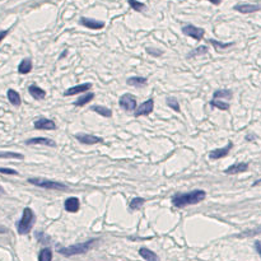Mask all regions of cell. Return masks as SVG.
Listing matches in <instances>:
<instances>
[{
  "instance_id": "cell-1",
  "label": "cell",
  "mask_w": 261,
  "mask_h": 261,
  "mask_svg": "<svg viewBox=\"0 0 261 261\" xmlns=\"http://www.w3.org/2000/svg\"><path fill=\"white\" fill-rule=\"evenodd\" d=\"M205 196L206 194L204 190H195L186 194H176L172 196V204L176 208H185L203 201L205 199Z\"/></svg>"
},
{
  "instance_id": "cell-2",
  "label": "cell",
  "mask_w": 261,
  "mask_h": 261,
  "mask_svg": "<svg viewBox=\"0 0 261 261\" xmlns=\"http://www.w3.org/2000/svg\"><path fill=\"white\" fill-rule=\"evenodd\" d=\"M36 215L31 208H24L23 215L17 223V231L19 234H28L35 224Z\"/></svg>"
},
{
  "instance_id": "cell-3",
  "label": "cell",
  "mask_w": 261,
  "mask_h": 261,
  "mask_svg": "<svg viewBox=\"0 0 261 261\" xmlns=\"http://www.w3.org/2000/svg\"><path fill=\"white\" fill-rule=\"evenodd\" d=\"M96 241H97V239H90V241L83 242V243H77V244H73V246H69V247H59L57 252L64 255V256H66V257L74 256V255H82V253L88 252V250L93 246V243Z\"/></svg>"
},
{
  "instance_id": "cell-4",
  "label": "cell",
  "mask_w": 261,
  "mask_h": 261,
  "mask_svg": "<svg viewBox=\"0 0 261 261\" xmlns=\"http://www.w3.org/2000/svg\"><path fill=\"white\" fill-rule=\"evenodd\" d=\"M28 182L37 186L41 189L46 190H68V186L65 184L57 182V181H51V180H45V178H28Z\"/></svg>"
},
{
  "instance_id": "cell-5",
  "label": "cell",
  "mask_w": 261,
  "mask_h": 261,
  "mask_svg": "<svg viewBox=\"0 0 261 261\" xmlns=\"http://www.w3.org/2000/svg\"><path fill=\"white\" fill-rule=\"evenodd\" d=\"M119 103H120L121 107L126 111H132V110L136 108V99H135L134 96L130 94V93L122 94L120 97Z\"/></svg>"
},
{
  "instance_id": "cell-6",
  "label": "cell",
  "mask_w": 261,
  "mask_h": 261,
  "mask_svg": "<svg viewBox=\"0 0 261 261\" xmlns=\"http://www.w3.org/2000/svg\"><path fill=\"white\" fill-rule=\"evenodd\" d=\"M182 32H184V33H185L186 36H189V37H193V38H195L196 41H200V40L204 37V35H205V31H204L203 28H200V27H195V26H193V24L185 26V27L182 28Z\"/></svg>"
},
{
  "instance_id": "cell-7",
  "label": "cell",
  "mask_w": 261,
  "mask_h": 261,
  "mask_svg": "<svg viewBox=\"0 0 261 261\" xmlns=\"http://www.w3.org/2000/svg\"><path fill=\"white\" fill-rule=\"evenodd\" d=\"M153 107H154V101H153V98H149V99H147L145 102H143L139 107H138L136 110H135V116L136 117H139V116H147V115H149L153 111Z\"/></svg>"
},
{
  "instance_id": "cell-8",
  "label": "cell",
  "mask_w": 261,
  "mask_h": 261,
  "mask_svg": "<svg viewBox=\"0 0 261 261\" xmlns=\"http://www.w3.org/2000/svg\"><path fill=\"white\" fill-rule=\"evenodd\" d=\"M33 126L37 130H55L56 129V124L52 120L45 119V117H41V119L36 120Z\"/></svg>"
},
{
  "instance_id": "cell-9",
  "label": "cell",
  "mask_w": 261,
  "mask_h": 261,
  "mask_svg": "<svg viewBox=\"0 0 261 261\" xmlns=\"http://www.w3.org/2000/svg\"><path fill=\"white\" fill-rule=\"evenodd\" d=\"M75 138L82 143V144H87V145H93V144H98V143H102V138H98V136H94V135L75 134Z\"/></svg>"
},
{
  "instance_id": "cell-10",
  "label": "cell",
  "mask_w": 261,
  "mask_h": 261,
  "mask_svg": "<svg viewBox=\"0 0 261 261\" xmlns=\"http://www.w3.org/2000/svg\"><path fill=\"white\" fill-rule=\"evenodd\" d=\"M232 147H233V144L229 141L224 148H218V149H215V150L210 152L209 158L213 159V161H215V159H220V158H223V157H226L227 154L229 153V150L232 149Z\"/></svg>"
},
{
  "instance_id": "cell-11",
  "label": "cell",
  "mask_w": 261,
  "mask_h": 261,
  "mask_svg": "<svg viewBox=\"0 0 261 261\" xmlns=\"http://www.w3.org/2000/svg\"><path fill=\"white\" fill-rule=\"evenodd\" d=\"M92 88V84L90 83H83V84H78L75 87H71L66 89L64 92V96H74V94H79V93H84Z\"/></svg>"
},
{
  "instance_id": "cell-12",
  "label": "cell",
  "mask_w": 261,
  "mask_h": 261,
  "mask_svg": "<svg viewBox=\"0 0 261 261\" xmlns=\"http://www.w3.org/2000/svg\"><path fill=\"white\" fill-rule=\"evenodd\" d=\"M80 24L84 26L86 28H89V29H102L105 27L103 22H99V20H96V19H90V18H86V17L80 18Z\"/></svg>"
},
{
  "instance_id": "cell-13",
  "label": "cell",
  "mask_w": 261,
  "mask_h": 261,
  "mask_svg": "<svg viewBox=\"0 0 261 261\" xmlns=\"http://www.w3.org/2000/svg\"><path fill=\"white\" fill-rule=\"evenodd\" d=\"M27 145H47V147H56V143L47 138H32L26 141Z\"/></svg>"
},
{
  "instance_id": "cell-14",
  "label": "cell",
  "mask_w": 261,
  "mask_h": 261,
  "mask_svg": "<svg viewBox=\"0 0 261 261\" xmlns=\"http://www.w3.org/2000/svg\"><path fill=\"white\" fill-rule=\"evenodd\" d=\"M260 9H261L260 5H253V4H238V5L234 7V10H237V12H239V13H243V14L255 13Z\"/></svg>"
},
{
  "instance_id": "cell-15",
  "label": "cell",
  "mask_w": 261,
  "mask_h": 261,
  "mask_svg": "<svg viewBox=\"0 0 261 261\" xmlns=\"http://www.w3.org/2000/svg\"><path fill=\"white\" fill-rule=\"evenodd\" d=\"M64 208L65 210L69 213H77L80 208V203H79L78 198H69L65 200V204H64Z\"/></svg>"
},
{
  "instance_id": "cell-16",
  "label": "cell",
  "mask_w": 261,
  "mask_h": 261,
  "mask_svg": "<svg viewBox=\"0 0 261 261\" xmlns=\"http://www.w3.org/2000/svg\"><path fill=\"white\" fill-rule=\"evenodd\" d=\"M248 169V164L247 163H236V164H232L226 169V173L227 175H236V173H241V172H246Z\"/></svg>"
},
{
  "instance_id": "cell-17",
  "label": "cell",
  "mask_w": 261,
  "mask_h": 261,
  "mask_svg": "<svg viewBox=\"0 0 261 261\" xmlns=\"http://www.w3.org/2000/svg\"><path fill=\"white\" fill-rule=\"evenodd\" d=\"M28 92H29V94L33 97L35 99H44L45 97H46V92L42 88H40V87H37L36 84H32V86H29L28 87Z\"/></svg>"
},
{
  "instance_id": "cell-18",
  "label": "cell",
  "mask_w": 261,
  "mask_h": 261,
  "mask_svg": "<svg viewBox=\"0 0 261 261\" xmlns=\"http://www.w3.org/2000/svg\"><path fill=\"white\" fill-rule=\"evenodd\" d=\"M139 255L144 259L145 261H158V256L156 252H153L152 250H149L147 247H141L139 250Z\"/></svg>"
},
{
  "instance_id": "cell-19",
  "label": "cell",
  "mask_w": 261,
  "mask_h": 261,
  "mask_svg": "<svg viewBox=\"0 0 261 261\" xmlns=\"http://www.w3.org/2000/svg\"><path fill=\"white\" fill-rule=\"evenodd\" d=\"M127 86H131V87H136V88H141L147 86V79L145 78H141V77H131L126 80Z\"/></svg>"
},
{
  "instance_id": "cell-20",
  "label": "cell",
  "mask_w": 261,
  "mask_h": 261,
  "mask_svg": "<svg viewBox=\"0 0 261 261\" xmlns=\"http://www.w3.org/2000/svg\"><path fill=\"white\" fill-rule=\"evenodd\" d=\"M32 70V61L31 59H23L20 64L18 65V71L19 74H28Z\"/></svg>"
},
{
  "instance_id": "cell-21",
  "label": "cell",
  "mask_w": 261,
  "mask_h": 261,
  "mask_svg": "<svg viewBox=\"0 0 261 261\" xmlns=\"http://www.w3.org/2000/svg\"><path fill=\"white\" fill-rule=\"evenodd\" d=\"M8 99H9V102L12 103L13 106H20V103H22L19 93L17 92V90H14V89H9L8 90Z\"/></svg>"
},
{
  "instance_id": "cell-22",
  "label": "cell",
  "mask_w": 261,
  "mask_h": 261,
  "mask_svg": "<svg viewBox=\"0 0 261 261\" xmlns=\"http://www.w3.org/2000/svg\"><path fill=\"white\" fill-rule=\"evenodd\" d=\"M232 96H233L232 90H229V89H219V90H215L213 97H214L215 99H218V98L229 99V98H232Z\"/></svg>"
},
{
  "instance_id": "cell-23",
  "label": "cell",
  "mask_w": 261,
  "mask_h": 261,
  "mask_svg": "<svg viewBox=\"0 0 261 261\" xmlns=\"http://www.w3.org/2000/svg\"><path fill=\"white\" fill-rule=\"evenodd\" d=\"M52 260V251L49 247L42 248L38 253V261H51Z\"/></svg>"
},
{
  "instance_id": "cell-24",
  "label": "cell",
  "mask_w": 261,
  "mask_h": 261,
  "mask_svg": "<svg viewBox=\"0 0 261 261\" xmlns=\"http://www.w3.org/2000/svg\"><path fill=\"white\" fill-rule=\"evenodd\" d=\"M93 97H94V94H93L92 92L87 93V94L82 96V97L79 98V99H77L75 102H74V105H75V106H80V107H82V106H84V105H87L88 102H90V101L93 99Z\"/></svg>"
},
{
  "instance_id": "cell-25",
  "label": "cell",
  "mask_w": 261,
  "mask_h": 261,
  "mask_svg": "<svg viewBox=\"0 0 261 261\" xmlns=\"http://www.w3.org/2000/svg\"><path fill=\"white\" fill-rule=\"evenodd\" d=\"M92 110L94 111V112L99 114L101 116H105V117H111L112 116V111L108 110L107 107H103V106H93Z\"/></svg>"
},
{
  "instance_id": "cell-26",
  "label": "cell",
  "mask_w": 261,
  "mask_h": 261,
  "mask_svg": "<svg viewBox=\"0 0 261 261\" xmlns=\"http://www.w3.org/2000/svg\"><path fill=\"white\" fill-rule=\"evenodd\" d=\"M144 199H141V198H134L131 201H130V204H129V208L131 210H138V209H140L141 208V205L144 204Z\"/></svg>"
},
{
  "instance_id": "cell-27",
  "label": "cell",
  "mask_w": 261,
  "mask_h": 261,
  "mask_svg": "<svg viewBox=\"0 0 261 261\" xmlns=\"http://www.w3.org/2000/svg\"><path fill=\"white\" fill-rule=\"evenodd\" d=\"M210 105L214 106V107H218L219 110H224V111H227L228 108H229V103L223 102V101H220V99H215V98L211 101Z\"/></svg>"
},
{
  "instance_id": "cell-28",
  "label": "cell",
  "mask_w": 261,
  "mask_h": 261,
  "mask_svg": "<svg viewBox=\"0 0 261 261\" xmlns=\"http://www.w3.org/2000/svg\"><path fill=\"white\" fill-rule=\"evenodd\" d=\"M127 3H129L130 7L134 10H136V12H141V10L145 9V5L140 2H138V0H127Z\"/></svg>"
},
{
  "instance_id": "cell-29",
  "label": "cell",
  "mask_w": 261,
  "mask_h": 261,
  "mask_svg": "<svg viewBox=\"0 0 261 261\" xmlns=\"http://www.w3.org/2000/svg\"><path fill=\"white\" fill-rule=\"evenodd\" d=\"M167 106L168 107H171L172 110H175L176 112H180V105L177 102V99L173 98V97H169L167 98Z\"/></svg>"
},
{
  "instance_id": "cell-30",
  "label": "cell",
  "mask_w": 261,
  "mask_h": 261,
  "mask_svg": "<svg viewBox=\"0 0 261 261\" xmlns=\"http://www.w3.org/2000/svg\"><path fill=\"white\" fill-rule=\"evenodd\" d=\"M0 158H17V159H23V156L19 153H12V152H7V153H0Z\"/></svg>"
},
{
  "instance_id": "cell-31",
  "label": "cell",
  "mask_w": 261,
  "mask_h": 261,
  "mask_svg": "<svg viewBox=\"0 0 261 261\" xmlns=\"http://www.w3.org/2000/svg\"><path fill=\"white\" fill-rule=\"evenodd\" d=\"M208 50H206V47L205 46H200V47H198V49H196L195 51H191L190 54L187 55V57H191V56H198V55H203V54H205Z\"/></svg>"
},
{
  "instance_id": "cell-32",
  "label": "cell",
  "mask_w": 261,
  "mask_h": 261,
  "mask_svg": "<svg viewBox=\"0 0 261 261\" xmlns=\"http://www.w3.org/2000/svg\"><path fill=\"white\" fill-rule=\"evenodd\" d=\"M210 44L215 46V49H227V47H231L233 44L232 42H228V44H222V42H218L215 40H210Z\"/></svg>"
},
{
  "instance_id": "cell-33",
  "label": "cell",
  "mask_w": 261,
  "mask_h": 261,
  "mask_svg": "<svg viewBox=\"0 0 261 261\" xmlns=\"http://www.w3.org/2000/svg\"><path fill=\"white\" fill-rule=\"evenodd\" d=\"M259 233H261V227L256 228V229H251V231L243 232L242 234H239V237H250V236H255V234H259Z\"/></svg>"
},
{
  "instance_id": "cell-34",
  "label": "cell",
  "mask_w": 261,
  "mask_h": 261,
  "mask_svg": "<svg viewBox=\"0 0 261 261\" xmlns=\"http://www.w3.org/2000/svg\"><path fill=\"white\" fill-rule=\"evenodd\" d=\"M0 173H4V175H18V172L15 171V169L4 168V167H0Z\"/></svg>"
},
{
  "instance_id": "cell-35",
  "label": "cell",
  "mask_w": 261,
  "mask_h": 261,
  "mask_svg": "<svg viewBox=\"0 0 261 261\" xmlns=\"http://www.w3.org/2000/svg\"><path fill=\"white\" fill-rule=\"evenodd\" d=\"M147 52H148V54H150V55H153V56H161L162 55L161 51H156L154 49H150V47H148V49H147Z\"/></svg>"
},
{
  "instance_id": "cell-36",
  "label": "cell",
  "mask_w": 261,
  "mask_h": 261,
  "mask_svg": "<svg viewBox=\"0 0 261 261\" xmlns=\"http://www.w3.org/2000/svg\"><path fill=\"white\" fill-rule=\"evenodd\" d=\"M9 33V29H5V31H0V44H2V41L7 37V35Z\"/></svg>"
},
{
  "instance_id": "cell-37",
  "label": "cell",
  "mask_w": 261,
  "mask_h": 261,
  "mask_svg": "<svg viewBox=\"0 0 261 261\" xmlns=\"http://www.w3.org/2000/svg\"><path fill=\"white\" fill-rule=\"evenodd\" d=\"M255 248H256L257 253L260 255V257H261V242H260V241H256V242H255Z\"/></svg>"
},
{
  "instance_id": "cell-38",
  "label": "cell",
  "mask_w": 261,
  "mask_h": 261,
  "mask_svg": "<svg viewBox=\"0 0 261 261\" xmlns=\"http://www.w3.org/2000/svg\"><path fill=\"white\" fill-rule=\"evenodd\" d=\"M209 2L213 3V4H215V5H218V4H220L222 0H209Z\"/></svg>"
},
{
  "instance_id": "cell-39",
  "label": "cell",
  "mask_w": 261,
  "mask_h": 261,
  "mask_svg": "<svg viewBox=\"0 0 261 261\" xmlns=\"http://www.w3.org/2000/svg\"><path fill=\"white\" fill-rule=\"evenodd\" d=\"M5 232H7V228H4V227L0 226V233H5Z\"/></svg>"
},
{
  "instance_id": "cell-40",
  "label": "cell",
  "mask_w": 261,
  "mask_h": 261,
  "mask_svg": "<svg viewBox=\"0 0 261 261\" xmlns=\"http://www.w3.org/2000/svg\"><path fill=\"white\" fill-rule=\"evenodd\" d=\"M66 54H68V51L65 50V51H64V52H62V54L60 55V59H62V57H65V56H66Z\"/></svg>"
},
{
  "instance_id": "cell-41",
  "label": "cell",
  "mask_w": 261,
  "mask_h": 261,
  "mask_svg": "<svg viewBox=\"0 0 261 261\" xmlns=\"http://www.w3.org/2000/svg\"><path fill=\"white\" fill-rule=\"evenodd\" d=\"M4 194H5V193H4V189L2 187V186H0V196H2V195H4Z\"/></svg>"
}]
</instances>
